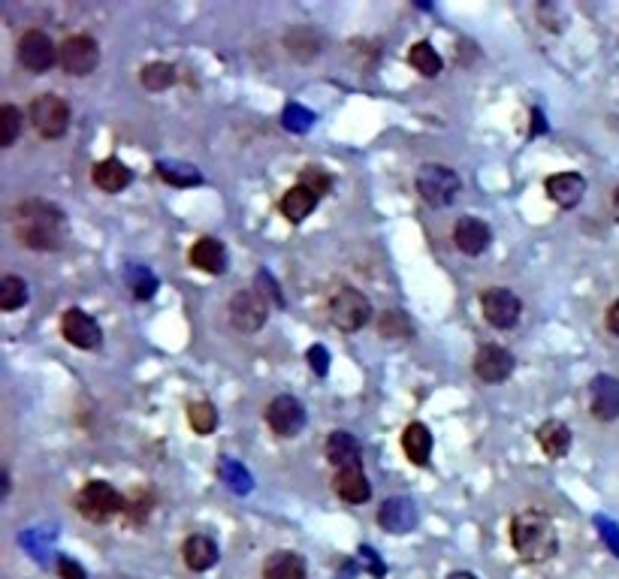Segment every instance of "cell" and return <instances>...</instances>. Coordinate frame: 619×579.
<instances>
[{
	"instance_id": "83f0119b",
	"label": "cell",
	"mask_w": 619,
	"mask_h": 579,
	"mask_svg": "<svg viewBox=\"0 0 619 579\" xmlns=\"http://www.w3.org/2000/svg\"><path fill=\"white\" fill-rule=\"evenodd\" d=\"M378 522H381L387 531H393V534H405V531L414 525V507L405 504V501H390V504L381 507Z\"/></svg>"
},
{
	"instance_id": "f35d334b",
	"label": "cell",
	"mask_w": 619,
	"mask_h": 579,
	"mask_svg": "<svg viewBox=\"0 0 619 579\" xmlns=\"http://www.w3.org/2000/svg\"><path fill=\"white\" fill-rule=\"evenodd\" d=\"M610 206H613V215H616V221H619V187L613 190V203H610Z\"/></svg>"
},
{
	"instance_id": "ac0fdd59",
	"label": "cell",
	"mask_w": 619,
	"mask_h": 579,
	"mask_svg": "<svg viewBox=\"0 0 619 579\" xmlns=\"http://www.w3.org/2000/svg\"><path fill=\"white\" fill-rule=\"evenodd\" d=\"M333 492L348 501V504H366L372 498V483L363 471V465L357 468H342L333 474Z\"/></svg>"
},
{
	"instance_id": "d4e9b609",
	"label": "cell",
	"mask_w": 619,
	"mask_h": 579,
	"mask_svg": "<svg viewBox=\"0 0 619 579\" xmlns=\"http://www.w3.org/2000/svg\"><path fill=\"white\" fill-rule=\"evenodd\" d=\"M535 438H538V447L544 450V456H550V459H562L571 450V429L562 420L541 423Z\"/></svg>"
},
{
	"instance_id": "d6986e66",
	"label": "cell",
	"mask_w": 619,
	"mask_h": 579,
	"mask_svg": "<svg viewBox=\"0 0 619 579\" xmlns=\"http://www.w3.org/2000/svg\"><path fill=\"white\" fill-rule=\"evenodd\" d=\"M260 573H263V579H305L308 576V564L293 549H275V552L266 555Z\"/></svg>"
},
{
	"instance_id": "d590c367",
	"label": "cell",
	"mask_w": 619,
	"mask_h": 579,
	"mask_svg": "<svg viewBox=\"0 0 619 579\" xmlns=\"http://www.w3.org/2000/svg\"><path fill=\"white\" fill-rule=\"evenodd\" d=\"M58 576H61V579H85V570H82L79 561L61 558V561H58Z\"/></svg>"
},
{
	"instance_id": "4fadbf2b",
	"label": "cell",
	"mask_w": 619,
	"mask_h": 579,
	"mask_svg": "<svg viewBox=\"0 0 619 579\" xmlns=\"http://www.w3.org/2000/svg\"><path fill=\"white\" fill-rule=\"evenodd\" d=\"M493 242V230L487 221L475 218V215H462L453 224V245L466 254V257H481Z\"/></svg>"
},
{
	"instance_id": "7c38bea8",
	"label": "cell",
	"mask_w": 619,
	"mask_h": 579,
	"mask_svg": "<svg viewBox=\"0 0 619 579\" xmlns=\"http://www.w3.org/2000/svg\"><path fill=\"white\" fill-rule=\"evenodd\" d=\"M266 426L278 438H296L305 426V411L293 396H275L266 405Z\"/></svg>"
},
{
	"instance_id": "9a60e30c",
	"label": "cell",
	"mask_w": 619,
	"mask_h": 579,
	"mask_svg": "<svg viewBox=\"0 0 619 579\" xmlns=\"http://www.w3.org/2000/svg\"><path fill=\"white\" fill-rule=\"evenodd\" d=\"M544 193H547V200L556 203L559 209H577V206L583 203V193H586V178H583L580 172H556V175H547Z\"/></svg>"
},
{
	"instance_id": "52a82bcc",
	"label": "cell",
	"mask_w": 619,
	"mask_h": 579,
	"mask_svg": "<svg viewBox=\"0 0 619 579\" xmlns=\"http://www.w3.org/2000/svg\"><path fill=\"white\" fill-rule=\"evenodd\" d=\"M58 52H61V46H55V40H52L46 31H37V28L25 31V34L19 37V46H16L19 64H22L28 73H34V76L49 73V70L58 64Z\"/></svg>"
},
{
	"instance_id": "ffe728a7",
	"label": "cell",
	"mask_w": 619,
	"mask_h": 579,
	"mask_svg": "<svg viewBox=\"0 0 619 579\" xmlns=\"http://www.w3.org/2000/svg\"><path fill=\"white\" fill-rule=\"evenodd\" d=\"M324 453H327V459H330V465H333L336 471L363 465V447H360V441H357L351 432H333V435L327 438Z\"/></svg>"
},
{
	"instance_id": "7402d4cb",
	"label": "cell",
	"mask_w": 619,
	"mask_h": 579,
	"mask_svg": "<svg viewBox=\"0 0 619 579\" xmlns=\"http://www.w3.org/2000/svg\"><path fill=\"white\" fill-rule=\"evenodd\" d=\"M318 203H321L318 193H312V190L302 187V184H293L290 190H284L278 209H281V215H284L290 224H302L308 215L318 209Z\"/></svg>"
},
{
	"instance_id": "ba28073f",
	"label": "cell",
	"mask_w": 619,
	"mask_h": 579,
	"mask_svg": "<svg viewBox=\"0 0 619 579\" xmlns=\"http://www.w3.org/2000/svg\"><path fill=\"white\" fill-rule=\"evenodd\" d=\"M58 64H61V70L70 73V76H79V79L91 76V73L97 70V64H100V46H97V40L88 37V34H73V37H67V40L61 43V52H58Z\"/></svg>"
},
{
	"instance_id": "4316f807",
	"label": "cell",
	"mask_w": 619,
	"mask_h": 579,
	"mask_svg": "<svg viewBox=\"0 0 619 579\" xmlns=\"http://www.w3.org/2000/svg\"><path fill=\"white\" fill-rule=\"evenodd\" d=\"M284 46L293 58L299 61H312L321 55V37L312 31V28H293L287 37H284Z\"/></svg>"
},
{
	"instance_id": "d6a6232c",
	"label": "cell",
	"mask_w": 619,
	"mask_h": 579,
	"mask_svg": "<svg viewBox=\"0 0 619 579\" xmlns=\"http://www.w3.org/2000/svg\"><path fill=\"white\" fill-rule=\"evenodd\" d=\"M378 332H381V338H408L411 332H414V326H411V320L402 314V311H384L381 314V320H378Z\"/></svg>"
},
{
	"instance_id": "3957f363",
	"label": "cell",
	"mask_w": 619,
	"mask_h": 579,
	"mask_svg": "<svg viewBox=\"0 0 619 579\" xmlns=\"http://www.w3.org/2000/svg\"><path fill=\"white\" fill-rule=\"evenodd\" d=\"M414 184H417L420 200H423L426 206H432V209L450 206V203L459 197V190H462L459 175H456L450 166H444V163H423V166L417 169Z\"/></svg>"
},
{
	"instance_id": "74e56055",
	"label": "cell",
	"mask_w": 619,
	"mask_h": 579,
	"mask_svg": "<svg viewBox=\"0 0 619 579\" xmlns=\"http://www.w3.org/2000/svg\"><path fill=\"white\" fill-rule=\"evenodd\" d=\"M447 579H478V576H475L472 570H453V573H450Z\"/></svg>"
},
{
	"instance_id": "5bb4252c",
	"label": "cell",
	"mask_w": 619,
	"mask_h": 579,
	"mask_svg": "<svg viewBox=\"0 0 619 579\" xmlns=\"http://www.w3.org/2000/svg\"><path fill=\"white\" fill-rule=\"evenodd\" d=\"M589 411L598 423L619 420V380L610 374H598L589 383Z\"/></svg>"
},
{
	"instance_id": "f546056e",
	"label": "cell",
	"mask_w": 619,
	"mask_h": 579,
	"mask_svg": "<svg viewBox=\"0 0 619 579\" xmlns=\"http://www.w3.org/2000/svg\"><path fill=\"white\" fill-rule=\"evenodd\" d=\"M22 127H25V115L19 106H13V103L0 106V148H13Z\"/></svg>"
},
{
	"instance_id": "2e32d148",
	"label": "cell",
	"mask_w": 619,
	"mask_h": 579,
	"mask_svg": "<svg viewBox=\"0 0 619 579\" xmlns=\"http://www.w3.org/2000/svg\"><path fill=\"white\" fill-rule=\"evenodd\" d=\"M475 374L484 383H502L514 374V356L499 344H484L475 353Z\"/></svg>"
},
{
	"instance_id": "cb8c5ba5",
	"label": "cell",
	"mask_w": 619,
	"mask_h": 579,
	"mask_svg": "<svg viewBox=\"0 0 619 579\" xmlns=\"http://www.w3.org/2000/svg\"><path fill=\"white\" fill-rule=\"evenodd\" d=\"M402 453L408 456L411 465L423 468L432 456V432L423 423H408L402 429Z\"/></svg>"
},
{
	"instance_id": "484cf974",
	"label": "cell",
	"mask_w": 619,
	"mask_h": 579,
	"mask_svg": "<svg viewBox=\"0 0 619 579\" xmlns=\"http://www.w3.org/2000/svg\"><path fill=\"white\" fill-rule=\"evenodd\" d=\"M405 61H408V64L414 67V73H420L423 79H435V76L444 70L441 55H438V52H435V46H432V43H426V40L414 43V46L408 49Z\"/></svg>"
},
{
	"instance_id": "e0dca14e",
	"label": "cell",
	"mask_w": 619,
	"mask_h": 579,
	"mask_svg": "<svg viewBox=\"0 0 619 579\" xmlns=\"http://www.w3.org/2000/svg\"><path fill=\"white\" fill-rule=\"evenodd\" d=\"M188 263L206 275H224L227 269V248L221 239H212V236H203L191 245L188 251Z\"/></svg>"
},
{
	"instance_id": "5b68a950",
	"label": "cell",
	"mask_w": 619,
	"mask_h": 579,
	"mask_svg": "<svg viewBox=\"0 0 619 579\" xmlns=\"http://www.w3.org/2000/svg\"><path fill=\"white\" fill-rule=\"evenodd\" d=\"M127 498L106 480H88L76 495V510L88 522H109L112 516H124Z\"/></svg>"
},
{
	"instance_id": "8d00e7d4",
	"label": "cell",
	"mask_w": 619,
	"mask_h": 579,
	"mask_svg": "<svg viewBox=\"0 0 619 579\" xmlns=\"http://www.w3.org/2000/svg\"><path fill=\"white\" fill-rule=\"evenodd\" d=\"M604 323H607V332L610 335H616L619 338V299L607 308V317H604Z\"/></svg>"
},
{
	"instance_id": "8992f818",
	"label": "cell",
	"mask_w": 619,
	"mask_h": 579,
	"mask_svg": "<svg viewBox=\"0 0 619 579\" xmlns=\"http://www.w3.org/2000/svg\"><path fill=\"white\" fill-rule=\"evenodd\" d=\"M28 118L43 139H61L70 127V103L58 94H40L31 100Z\"/></svg>"
},
{
	"instance_id": "4dcf8cb0",
	"label": "cell",
	"mask_w": 619,
	"mask_h": 579,
	"mask_svg": "<svg viewBox=\"0 0 619 579\" xmlns=\"http://www.w3.org/2000/svg\"><path fill=\"white\" fill-rule=\"evenodd\" d=\"M28 302V284L19 275L0 278V311H19Z\"/></svg>"
},
{
	"instance_id": "e575fe53",
	"label": "cell",
	"mask_w": 619,
	"mask_h": 579,
	"mask_svg": "<svg viewBox=\"0 0 619 579\" xmlns=\"http://www.w3.org/2000/svg\"><path fill=\"white\" fill-rule=\"evenodd\" d=\"M151 504H154V501H151V495L139 489V492H136L133 498H127L124 516H127V519H130L133 525H142V522L148 519V513H151Z\"/></svg>"
},
{
	"instance_id": "603a6c76",
	"label": "cell",
	"mask_w": 619,
	"mask_h": 579,
	"mask_svg": "<svg viewBox=\"0 0 619 579\" xmlns=\"http://www.w3.org/2000/svg\"><path fill=\"white\" fill-rule=\"evenodd\" d=\"M91 181H94L103 193H121V190L133 181V172H130V166L121 163L118 157H106V160L94 163Z\"/></svg>"
},
{
	"instance_id": "44dd1931",
	"label": "cell",
	"mask_w": 619,
	"mask_h": 579,
	"mask_svg": "<svg viewBox=\"0 0 619 579\" xmlns=\"http://www.w3.org/2000/svg\"><path fill=\"white\" fill-rule=\"evenodd\" d=\"M182 561L188 570L194 573H203V570H212L218 564V543L209 537V534H191L185 543H182Z\"/></svg>"
},
{
	"instance_id": "9c48e42d",
	"label": "cell",
	"mask_w": 619,
	"mask_h": 579,
	"mask_svg": "<svg viewBox=\"0 0 619 579\" xmlns=\"http://www.w3.org/2000/svg\"><path fill=\"white\" fill-rule=\"evenodd\" d=\"M481 314L493 329H514L520 314H523V302L517 299L514 290L508 287H490L481 293Z\"/></svg>"
},
{
	"instance_id": "836d02e7",
	"label": "cell",
	"mask_w": 619,
	"mask_h": 579,
	"mask_svg": "<svg viewBox=\"0 0 619 579\" xmlns=\"http://www.w3.org/2000/svg\"><path fill=\"white\" fill-rule=\"evenodd\" d=\"M296 184H302V187H308L312 193H318V197H324V193H330V187H333V178L321 169V166H305L302 172H299V181Z\"/></svg>"
},
{
	"instance_id": "277c9868",
	"label": "cell",
	"mask_w": 619,
	"mask_h": 579,
	"mask_svg": "<svg viewBox=\"0 0 619 579\" xmlns=\"http://www.w3.org/2000/svg\"><path fill=\"white\" fill-rule=\"evenodd\" d=\"M330 323L342 332H360L372 320V302L351 284H342L330 293L327 302Z\"/></svg>"
},
{
	"instance_id": "7a4b0ae2",
	"label": "cell",
	"mask_w": 619,
	"mask_h": 579,
	"mask_svg": "<svg viewBox=\"0 0 619 579\" xmlns=\"http://www.w3.org/2000/svg\"><path fill=\"white\" fill-rule=\"evenodd\" d=\"M511 546L526 564H544L559 552V534L547 513L520 510L511 519Z\"/></svg>"
},
{
	"instance_id": "f1b7e54d",
	"label": "cell",
	"mask_w": 619,
	"mask_h": 579,
	"mask_svg": "<svg viewBox=\"0 0 619 579\" xmlns=\"http://www.w3.org/2000/svg\"><path fill=\"white\" fill-rule=\"evenodd\" d=\"M139 82L148 91H167L170 85H176V67L164 61H151L139 70Z\"/></svg>"
},
{
	"instance_id": "6da1fadb",
	"label": "cell",
	"mask_w": 619,
	"mask_h": 579,
	"mask_svg": "<svg viewBox=\"0 0 619 579\" xmlns=\"http://www.w3.org/2000/svg\"><path fill=\"white\" fill-rule=\"evenodd\" d=\"M13 233L31 251H58L64 245V215L40 200H28L13 212Z\"/></svg>"
},
{
	"instance_id": "30bf717a",
	"label": "cell",
	"mask_w": 619,
	"mask_h": 579,
	"mask_svg": "<svg viewBox=\"0 0 619 579\" xmlns=\"http://www.w3.org/2000/svg\"><path fill=\"white\" fill-rule=\"evenodd\" d=\"M230 323L236 332H257L266 326L269 320V305H266V296L257 293V290H239L233 299H230Z\"/></svg>"
},
{
	"instance_id": "1f68e13d",
	"label": "cell",
	"mask_w": 619,
	"mask_h": 579,
	"mask_svg": "<svg viewBox=\"0 0 619 579\" xmlns=\"http://www.w3.org/2000/svg\"><path fill=\"white\" fill-rule=\"evenodd\" d=\"M188 426L197 432V435H212L218 429V411L209 405V402H194L188 405Z\"/></svg>"
},
{
	"instance_id": "8fae6325",
	"label": "cell",
	"mask_w": 619,
	"mask_h": 579,
	"mask_svg": "<svg viewBox=\"0 0 619 579\" xmlns=\"http://www.w3.org/2000/svg\"><path fill=\"white\" fill-rule=\"evenodd\" d=\"M61 335L79 350H97L103 344L100 323L91 314H85L82 308H67L61 314Z\"/></svg>"
}]
</instances>
